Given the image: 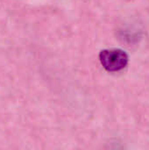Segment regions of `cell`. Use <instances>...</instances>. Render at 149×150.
<instances>
[{"label":"cell","instance_id":"obj_1","mask_svg":"<svg viewBox=\"0 0 149 150\" xmlns=\"http://www.w3.org/2000/svg\"><path fill=\"white\" fill-rule=\"evenodd\" d=\"M99 61L105 70L109 72H118L127 66L129 58L124 50L111 48L100 52Z\"/></svg>","mask_w":149,"mask_h":150}]
</instances>
